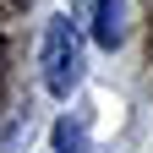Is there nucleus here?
Wrapping results in <instances>:
<instances>
[{
    "label": "nucleus",
    "mask_w": 153,
    "mask_h": 153,
    "mask_svg": "<svg viewBox=\"0 0 153 153\" xmlns=\"http://www.w3.org/2000/svg\"><path fill=\"white\" fill-rule=\"evenodd\" d=\"M38 60H44V88L55 99H71L76 82H82V33H76L71 16H49L44 22V49H38Z\"/></svg>",
    "instance_id": "f257e3e1"
},
{
    "label": "nucleus",
    "mask_w": 153,
    "mask_h": 153,
    "mask_svg": "<svg viewBox=\"0 0 153 153\" xmlns=\"http://www.w3.org/2000/svg\"><path fill=\"white\" fill-rule=\"evenodd\" d=\"M93 44L109 55L126 44V0H93Z\"/></svg>",
    "instance_id": "f03ea898"
},
{
    "label": "nucleus",
    "mask_w": 153,
    "mask_h": 153,
    "mask_svg": "<svg viewBox=\"0 0 153 153\" xmlns=\"http://www.w3.org/2000/svg\"><path fill=\"white\" fill-rule=\"evenodd\" d=\"M49 142H55V153H82V142H88V131H82V126H76L71 115H66V120H55V131H49Z\"/></svg>",
    "instance_id": "7ed1b4c3"
}]
</instances>
